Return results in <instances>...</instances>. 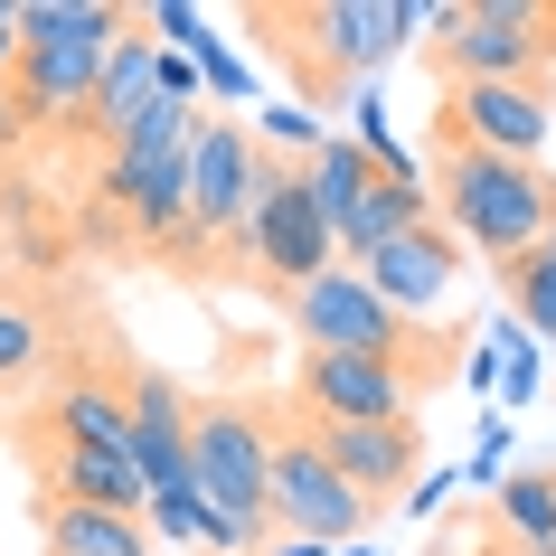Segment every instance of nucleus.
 <instances>
[{
  "label": "nucleus",
  "instance_id": "obj_5",
  "mask_svg": "<svg viewBox=\"0 0 556 556\" xmlns=\"http://www.w3.org/2000/svg\"><path fill=\"white\" fill-rule=\"evenodd\" d=\"M283 321L302 330V350H350V358H406L415 368V387H443L453 378V350L443 340H463V330H425L415 321H396L368 283H358L350 264H330L321 283H302V293H283Z\"/></svg>",
  "mask_w": 556,
  "mask_h": 556
},
{
  "label": "nucleus",
  "instance_id": "obj_2",
  "mask_svg": "<svg viewBox=\"0 0 556 556\" xmlns=\"http://www.w3.org/2000/svg\"><path fill=\"white\" fill-rule=\"evenodd\" d=\"M132 38V10L114 0H20V66H10V104L48 132H76L94 104V76H104V48Z\"/></svg>",
  "mask_w": 556,
  "mask_h": 556
},
{
  "label": "nucleus",
  "instance_id": "obj_23",
  "mask_svg": "<svg viewBox=\"0 0 556 556\" xmlns=\"http://www.w3.org/2000/svg\"><path fill=\"white\" fill-rule=\"evenodd\" d=\"M189 66H199V94H217V104H245V94H255V66L236 58V48H217V38H199Z\"/></svg>",
  "mask_w": 556,
  "mask_h": 556
},
{
  "label": "nucleus",
  "instance_id": "obj_26",
  "mask_svg": "<svg viewBox=\"0 0 556 556\" xmlns=\"http://www.w3.org/2000/svg\"><path fill=\"white\" fill-rule=\"evenodd\" d=\"M453 491H463V481H453V471H434V481H415V491H406V509H415V519H434Z\"/></svg>",
  "mask_w": 556,
  "mask_h": 556
},
{
  "label": "nucleus",
  "instance_id": "obj_9",
  "mask_svg": "<svg viewBox=\"0 0 556 556\" xmlns=\"http://www.w3.org/2000/svg\"><path fill=\"white\" fill-rule=\"evenodd\" d=\"M255 170H264L255 132H245L236 114H199V132H189V236H179L170 255L236 245L245 217H255Z\"/></svg>",
  "mask_w": 556,
  "mask_h": 556
},
{
  "label": "nucleus",
  "instance_id": "obj_17",
  "mask_svg": "<svg viewBox=\"0 0 556 556\" xmlns=\"http://www.w3.org/2000/svg\"><path fill=\"white\" fill-rule=\"evenodd\" d=\"M38 425H58V443H86V453H123L132 463V396H123V378H94V368L58 378V396L38 406Z\"/></svg>",
  "mask_w": 556,
  "mask_h": 556
},
{
  "label": "nucleus",
  "instance_id": "obj_19",
  "mask_svg": "<svg viewBox=\"0 0 556 556\" xmlns=\"http://www.w3.org/2000/svg\"><path fill=\"white\" fill-rule=\"evenodd\" d=\"M38 519V547L48 556H151L142 519H123V509H86V500H29Z\"/></svg>",
  "mask_w": 556,
  "mask_h": 556
},
{
  "label": "nucleus",
  "instance_id": "obj_15",
  "mask_svg": "<svg viewBox=\"0 0 556 556\" xmlns=\"http://www.w3.org/2000/svg\"><path fill=\"white\" fill-rule=\"evenodd\" d=\"M312 425V415H302ZM330 453V471L350 481L358 500H378V509H396V500L415 491V463H425V443H415V415L406 425H312Z\"/></svg>",
  "mask_w": 556,
  "mask_h": 556
},
{
  "label": "nucleus",
  "instance_id": "obj_16",
  "mask_svg": "<svg viewBox=\"0 0 556 556\" xmlns=\"http://www.w3.org/2000/svg\"><path fill=\"white\" fill-rule=\"evenodd\" d=\"M29 471H38V500H86V509H123V519H142V500H151L123 453H86V443L29 434Z\"/></svg>",
  "mask_w": 556,
  "mask_h": 556
},
{
  "label": "nucleus",
  "instance_id": "obj_1",
  "mask_svg": "<svg viewBox=\"0 0 556 556\" xmlns=\"http://www.w3.org/2000/svg\"><path fill=\"white\" fill-rule=\"evenodd\" d=\"M245 29L264 38V58L293 76L302 114H340L358 76H378L406 48L396 0H293V10H245Z\"/></svg>",
  "mask_w": 556,
  "mask_h": 556
},
{
  "label": "nucleus",
  "instance_id": "obj_24",
  "mask_svg": "<svg viewBox=\"0 0 556 556\" xmlns=\"http://www.w3.org/2000/svg\"><path fill=\"white\" fill-rule=\"evenodd\" d=\"M142 538H170V547H199V491H179V500H142Z\"/></svg>",
  "mask_w": 556,
  "mask_h": 556
},
{
  "label": "nucleus",
  "instance_id": "obj_8",
  "mask_svg": "<svg viewBox=\"0 0 556 556\" xmlns=\"http://www.w3.org/2000/svg\"><path fill=\"white\" fill-rule=\"evenodd\" d=\"M264 481H274V406L255 396H199L189 415V491L227 519H264Z\"/></svg>",
  "mask_w": 556,
  "mask_h": 556
},
{
  "label": "nucleus",
  "instance_id": "obj_6",
  "mask_svg": "<svg viewBox=\"0 0 556 556\" xmlns=\"http://www.w3.org/2000/svg\"><path fill=\"white\" fill-rule=\"evenodd\" d=\"M387 509L378 500H358L340 471H330L321 434L302 425V415L274 406V481H264V528L274 538H312V547H350V538H368Z\"/></svg>",
  "mask_w": 556,
  "mask_h": 556
},
{
  "label": "nucleus",
  "instance_id": "obj_4",
  "mask_svg": "<svg viewBox=\"0 0 556 556\" xmlns=\"http://www.w3.org/2000/svg\"><path fill=\"white\" fill-rule=\"evenodd\" d=\"M302 189H312V207H321V227H330V245H340V264H368L378 245H396L406 227H425V217H434L425 179H387L378 161L350 142V132H321V151L302 161Z\"/></svg>",
  "mask_w": 556,
  "mask_h": 556
},
{
  "label": "nucleus",
  "instance_id": "obj_20",
  "mask_svg": "<svg viewBox=\"0 0 556 556\" xmlns=\"http://www.w3.org/2000/svg\"><path fill=\"white\" fill-rule=\"evenodd\" d=\"M500 293H509V312H519V330H538V340H556V227L528 245V255L491 264Z\"/></svg>",
  "mask_w": 556,
  "mask_h": 556
},
{
  "label": "nucleus",
  "instance_id": "obj_25",
  "mask_svg": "<svg viewBox=\"0 0 556 556\" xmlns=\"http://www.w3.org/2000/svg\"><path fill=\"white\" fill-rule=\"evenodd\" d=\"M264 142H274V161H283V151L312 161V151H321V123L302 114V104H274V114H264Z\"/></svg>",
  "mask_w": 556,
  "mask_h": 556
},
{
  "label": "nucleus",
  "instance_id": "obj_13",
  "mask_svg": "<svg viewBox=\"0 0 556 556\" xmlns=\"http://www.w3.org/2000/svg\"><path fill=\"white\" fill-rule=\"evenodd\" d=\"M123 396H132V471H142V491L179 500L189 491V415H199V396L170 368H123Z\"/></svg>",
  "mask_w": 556,
  "mask_h": 556
},
{
  "label": "nucleus",
  "instance_id": "obj_21",
  "mask_svg": "<svg viewBox=\"0 0 556 556\" xmlns=\"http://www.w3.org/2000/svg\"><path fill=\"white\" fill-rule=\"evenodd\" d=\"M38 358H48V321H38L29 302H10V293H0V387H20Z\"/></svg>",
  "mask_w": 556,
  "mask_h": 556
},
{
  "label": "nucleus",
  "instance_id": "obj_14",
  "mask_svg": "<svg viewBox=\"0 0 556 556\" xmlns=\"http://www.w3.org/2000/svg\"><path fill=\"white\" fill-rule=\"evenodd\" d=\"M358 283H368V293L387 302V312H396V321H434V302L453 293V283H463V245H453V236L434 227V217H425V227H406L396 236V245H378V255L368 264H350Z\"/></svg>",
  "mask_w": 556,
  "mask_h": 556
},
{
  "label": "nucleus",
  "instance_id": "obj_18",
  "mask_svg": "<svg viewBox=\"0 0 556 556\" xmlns=\"http://www.w3.org/2000/svg\"><path fill=\"white\" fill-rule=\"evenodd\" d=\"M151 76H161V48L142 38V10H132V38H114V48H104V76H94V104H86V123H76V132L114 151L123 132L142 123V104H151Z\"/></svg>",
  "mask_w": 556,
  "mask_h": 556
},
{
  "label": "nucleus",
  "instance_id": "obj_30",
  "mask_svg": "<svg viewBox=\"0 0 556 556\" xmlns=\"http://www.w3.org/2000/svg\"><path fill=\"white\" fill-rule=\"evenodd\" d=\"M471 556H509V547H500V538H491V528H481V547H471Z\"/></svg>",
  "mask_w": 556,
  "mask_h": 556
},
{
  "label": "nucleus",
  "instance_id": "obj_12",
  "mask_svg": "<svg viewBox=\"0 0 556 556\" xmlns=\"http://www.w3.org/2000/svg\"><path fill=\"white\" fill-rule=\"evenodd\" d=\"M556 132V86H443L434 104V142L463 151H500V161H538Z\"/></svg>",
  "mask_w": 556,
  "mask_h": 556
},
{
  "label": "nucleus",
  "instance_id": "obj_3",
  "mask_svg": "<svg viewBox=\"0 0 556 556\" xmlns=\"http://www.w3.org/2000/svg\"><path fill=\"white\" fill-rule=\"evenodd\" d=\"M425 199L443 207L434 227L453 245H471L481 264L528 255L556 227V170L547 161H500V151H463V142H434V189Z\"/></svg>",
  "mask_w": 556,
  "mask_h": 556
},
{
  "label": "nucleus",
  "instance_id": "obj_31",
  "mask_svg": "<svg viewBox=\"0 0 556 556\" xmlns=\"http://www.w3.org/2000/svg\"><path fill=\"white\" fill-rule=\"evenodd\" d=\"M330 556H378V547H368V538H350V547H330Z\"/></svg>",
  "mask_w": 556,
  "mask_h": 556
},
{
  "label": "nucleus",
  "instance_id": "obj_29",
  "mask_svg": "<svg viewBox=\"0 0 556 556\" xmlns=\"http://www.w3.org/2000/svg\"><path fill=\"white\" fill-rule=\"evenodd\" d=\"M255 556H330V547H312V538H264Z\"/></svg>",
  "mask_w": 556,
  "mask_h": 556
},
{
  "label": "nucleus",
  "instance_id": "obj_28",
  "mask_svg": "<svg viewBox=\"0 0 556 556\" xmlns=\"http://www.w3.org/2000/svg\"><path fill=\"white\" fill-rule=\"evenodd\" d=\"M29 132H38V123L20 114V104H10V94H0V151H20V142H29Z\"/></svg>",
  "mask_w": 556,
  "mask_h": 556
},
{
  "label": "nucleus",
  "instance_id": "obj_7",
  "mask_svg": "<svg viewBox=\"0 0 556 556\" xmlns=\"http://www.w3.org/2000/svg\"><path fill=\"white\" fill-rule=\"evenodd\" d=\"M556 66V0H463V20L434 38L443 86H538Z\"/></svg>",
  "mask_w": 556,
  "mask_h": 556
},
{
  "label": "nucleus",
  "instance_id": "obj_22",
  "mask_svg": "<svg viewBox=\"0 0 556 556\" xmlns=\"http://www.w3.org/2000/svg\"><path fill=\"white\" fill-rule=\"evenodd\" d=\"M538 378H547V368H538V340H519V330L500 321V378H491V396H500V415H519L528 396H538Z\"/></svg>",
  "mask_w": 556,
  "mask_h": 556
},
{
  "label": "nucleus",
  "instance_id": "obj_10",
  "mask_svg": "<svg viewBox=\"0 0 556 556\" xmlns=\"http://www.w3.org/2000/svg\"><path fill=\"white\" fill-rule=\"evenodd\" d=\"M245 255L283 283V293H302V283H321L330 264H340V245H330L321 227V207H312V189H302V161L283 170L274 151H264V170H255V217H245V236H236Z\"/></svg>",
  "mask_w": 556,
  "mask_h": 556
},
{
  "label": "nucleus",
  "instance_id": "obj_32",
  "mask_svg": "<svg viewBox=\"0 0 556 556\" xmlns=\"http://www.w3.org/2000/svg\"><path fill=\"white\" fill-rule=\"evenodd\" d=\"M425 556H443V547H425Z\"/></svg>",
  "mask_w": 556,
  "mask_h": 556
},
{
  "label": "nucleus",
  "instance_id": "obj_11",
  "mask_svg": "<svg viewBox=\"0 0 556 556\" xmlns=\"http://www.w3.org/2000/svg\"><path fill=\"white\" fill-rule=\"evenodd\" d=\"M406 406H415V368H406V358L302 350L293 415H312V425H406Z\"/></svg>",
  "mask_w": 556,
  "mask_h": 556
},
{
  "label": "nucleus",
  "instance_id": "obj_27",
  "mask_svg": "<svg viewBox=\"0 0 556 556\" xmlns=\"http://www.w3.org/2000/svg\"><path fill=\"white\" fill-rule=\"evenodd\" d=\"M10 66H20V0H0V86H10Z\"/></svg>",
  "mask_w": 556,
  "mask_h": 556
}]
</instances>
